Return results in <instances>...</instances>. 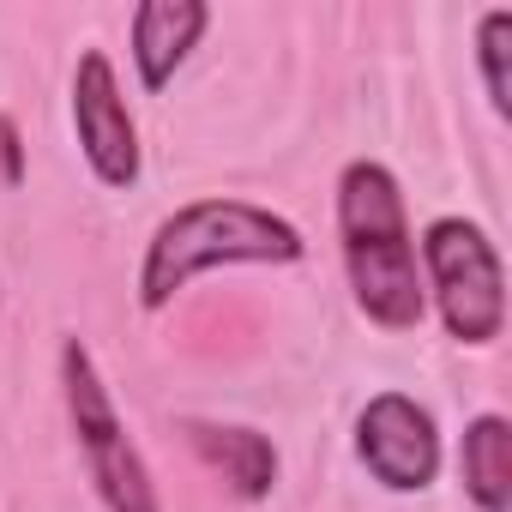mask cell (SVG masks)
I'll use <instances>...</instances> for the list:
<instances>
[{
	"mask_svg": "<svg viewBox=\"0 0 512 512\" xmlns=\"http://www.w3.org/2000/svg\"><path fill=\"white\" fill-rule=\"evenodd\" d=\"M416 266H422V296L434 302L446 338L488 350L506 332V272L482 223L434 217L416 235Z\"/></svg>",
	"mask_w": 512,
	"mask_h": 512,
	"instance_id": "cell-3",
	"label": "cell"
},
{
	"mask_svg": "<svg viewBox=\"0 0 512 512\" xmlns=\"http://www.w3.org/2000/svg\"><path fill=\"white\" fill-rule=\"evenodd\" d=\"M476 67H482V91L494 115H512V13L488 7L476 19Z\"/></svg>",
	"mask_w": 512,
	"mask_h": 512,
	"instance_id": "cell-10",
	"label": "cell"
},
{
	"mask_svg": "<svg viewBox=\"0 0 512 512\" xmlns=\"http://www.w3.org/2000/svg\"><path fill=\"white\" fill-rule=\"evenodd\" d=\"M308 253V235L272 211V205H253V199H187L175 205L151 241H145V260H139V308L163 314L193 278L223 272V266H296Z\"/></svg>",
	"mask_w": 512,
	"mask_h": 512,
	"instance_id": "cell-1",
	"label": "cell"
},
{
	"mask_svg": "<svg viewBox=\"0 0 512 512\" xmlns=\"http://www.w3.org/2000/svg\"><path fill=\"white\" fill-rule=\"evenodd\" d=\"M187 446L229 482V494L235 500H247V506H260V500H272V488H278V446L260 434V428H241V422H187Z\"/></svg>",
	"mask_w": 512,
	"mask_h": 512,
	"instance_id": "cell-8",
	"label": "cell"
},
{
	"mask_svg": "<svg viewBox=\"0 0 512 512\" xmlns=\"http://www.w3.org/2000/svg\"><path fill=\"white\" fill-rule=\"evenodd\" d=\"M0 175L7 181H25V163H19V127L0 115Z\"/></svg>",
	"mask_w": 512,
	"mask_h": 512,
	"instance_id": "cell-11",
	"label": "cell"
},
{
	"mask_svg": "<svg viewBox=\"0 0 512 512\" xmlns=\"http://www.w3.org/2000/svg\"><path fill=\"white\" fill-rule=\"evenodd\" d=\"M61 398H67V422H73V440H79V458H85V476H91L103 512H163L151 464H145L139 440L127 434L115 392L85 338L61 344Z\"/></svg>",
	"mask_w": 512,
	"mask_h": 512,
	"instance_id": "cell-4",
	"label": "cell"
},
{
	"mask_svg": "<svg viewBox=\"0 0 512 512\" xmlns=\"http://www.w3.org/2000/svg\"><path fill=\"white\" fill-rule=\"evenodd\" d=\"M211 31V7L205 0H139L127 19V55L145 91H163L187 55L199 49V37Z\"/></svg>",
	"mask_w": 512,
	"mask_h": 512,
	"instance_id": "cell-7",
	"label": "cell"
},
{
	"mask_svg": "<svg viewBox=\"0 0 512 512\" xmlns=\"http://www.w3.org/2000/svg\"><path fill=\"white\" fill-rule=\"evenodd\" d=\"M73 139L91 163V175L115 193L139 187L145 151H139V121L121 97V73L103 49H85L73 67Z\"/></svg>",
	"mask_w": 512,
	"mask_h": 512,
	"instance_id": "cell-5",
	"label": "cell"
},
{
	"mask_svg": "<svg viewBox=\"0 0 512 512\" xmlns=\"http://www.w3.org/2000/svg\"><path fill=\"white\" fill-rule=\"evenodd\" d=\"M458 470L476 512H512V422L500 410H482L464 422Z\"/></svg>",
	"mask_w": 512,
	"mask_h": 512,
	"instance_id": "cell-9",
	"label": "cell"
},
{
	"mask_svg": "<svg viewBox=\"0 0 512 512\" xmlns=\"http://www.w3.org/2000/svg\"><path fill=\"white\" fill-rule=\"evenodd\" d=\"M356 458L392 494H422L440 476V428L410 392H374L356 416Z\"/></svg>",
	"mask_w": 512,
	"mask_h": 512,
	"instance_id": "cell-6",
	"label": "cell"
},
{
	"mask_svg": "<svg viewBox=\"0 0 512 512\" xmlns=\"http://www.w3.org/2000/svg\"><path fill=\"white\" fill-rule=\"evenodd\" d=\"M338 247L344 278L368 326L380 332H416L428 314L416 235L404 211V187L380 157H350L338 169Z\"/></svg>",
	"mask_w": 512,
	"mask_h": 512,
	"instance_id": "cell-2",
	"label": "cell"
}]
</instances>
